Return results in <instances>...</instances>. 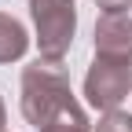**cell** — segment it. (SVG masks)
Masks as SVG:
<instances>
[{"instance_id": "cell-1", "label": "cell", "mask_w": 132, "mask_h": 132, "mask_svg": "<svg viewBox=\"0 0 132 132\" xmlns=\"http://www.w3.org/2000/svg\"><path fill=\"white\" fill-rule=\"evenodd\" d=\"M66 103H73V92H70V77H66L62 62H48V59H37L22 70V118L40 128L52 114H59Z\"/></svg>"}, {"instance_id": "cell-2", "label": "cell", "mask_w": 132, "mask_h": 132, "mask_svg": "<svg viewBox=\"0 0 132 132\" xmlns=\"http://www.w3.org/2000/svg\"><path fill=\"white\" fill-rule=\"evenodd\" d=\"M33 29H37V48L40 59L62 62L77 33V7L73 0H29Z\"/></svg>"}, {"instance_id": "cell-3", "label": "cell", "mask_w": 132, "mask_h": 132, "mask_svg": "<svg viewBox=\"0 0 132 132\" xmlns=\"http://www.w3.org/2000/svg\"><path fill=\"white\" fill-rule=\"evenodd\" d=\"M132 92V59L95 55L85 73V99L95 110H118Z\"/></svg>"}, {"instance_id": "cell-4", "label": "cell", "mask_w": 132, "mask_h": 132, "mask_svg": "<svg viewBox=\"0 0 132 132\" xmlns=\"http://www.w3.org/2000/svg\"><path fill=\"white\" fill-rule=\"evenodd\" d=\"M95 55L132 59V19L128 11L121 15H99L95 19Z\"/></svg>"}, {"instance_id": "cell-5", "label": "cell", "mask_w": 132, "mask_h": 132, "mask_svg": "<svg viewBox=\"0 0 132 132\" xmlns=\"http://www.w3.org/2000/svg\"><path fill=\"white\" fill-rule=\"evenodd\" d=\"M26 48H29V33H26V26L15 19V15L0 11V62L22 59Z\"/></svg>"}, {"instance_id": "cell-6", "label": "cell", "mask_w": 132, "mask_h": 132, "mask_svg": "<svg viewBox=\"0 0 132 132\" xmlns=\"http://www.w3.org/2000/svg\"><path fill=\"white\" fill-rule=\"evenodd\" d=\"M37 132H92V128H88V118H85V110H81V103L73 99V103H66L59 114H52Z\"/></svg>"}, {"instance_id": "cell-7", "label": "cell", "mask_w": 132, "mask_h": 132, "mask_svg": "<svg viewBox=\"0 0 132 132\" xmlns=\"http://www.w3.org/2000/svg\"><path fill=\"white\" fill-rule=\"evenodd\" d=\"M95 132H132V114H125L121 106L118 110H103Z\"/></svg>"}, {"instance_id": "cell-8", "label": "cell", "mask_w": 132, "mask_h": 132, "mask_svg": "<svg viewBox=\"0 0 132 132\" xmlns=\"http://www.w3.org/2000/svg\"><path fill=\"white\" fill-rule=\"evenodd\" d=\"M95 7L99 11H106V15H121L132 7V0H95Z\"/></svg>"}, {"instance_id": "cell-9", "label": "cell", "mask_w": 132, "mask_h": 132, "mask_svg": "<svg viewBox=\"0 0 132 132\" xmlns=\"http://www.w3.org/2000/svg\"><path fill=\"white\" fill-rule=\"evenodd\" d=\"M4 121H7V110H4V99H0V132H4Z\"/></svg>"}]
</instances>
